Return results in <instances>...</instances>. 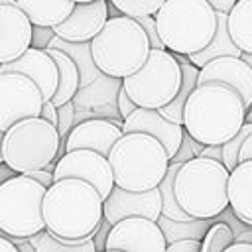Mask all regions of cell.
Segmentation results:
<instances>
[{
  "label": "cell",
  "mask_w": 252,
  "mask_h": 252,
  "mask_svg": "<svg viewBox=\"0 0 252 252\" xmlns=\"http://www.w3.org/2000/svg\"><path fill=\"white\" fill-rule=\"evenodd\" d=\"M41 219L47 234L79 244L89 240L98 228L102 220V199L85 181L59 179L45 189Z\"/></svg>",
  "instance_id": "6da1fadb"
},
{
  "label": "cell",
  "mask_w": 252,
  "mask_h": 252,
  "mask_svg": "<svg viewBox=\"0 0 252 252\" xmlns=\"http://www.w3.org/2000/svg\"><path fill=\"white\" fill-rule=\"evenodd\" d=\"M240 96L224 85H201L187 96L181 112L183 132L201 146H222L244 124Z\"/></svg>",
  "instance_id": "7a4b0ae2"
},
{
  "label": "cell",
  "mask_w": 252,
  "mask_h": 252,
  "mask_svg": "<svg viewBox=\"0 0 252 252\" xmlns=\"http://www.w3.org/2000/svg\"><path fill=\"white\" fill-rule=\"evenodd\" d=\"M106 161L114 187L128 193L156 189L169 165V158L159 142L144 134H122L110 148Z\"/></svg>",
  "instance_id": "3957f363"
},
{
  "label": "cell",
  "mask_w": 252,
  "mask_h": 252,
  "mask_svg": "<svg viewBox=\"0 0 252 252\" xmlns=\"http://www.w3.org/2000/svg\"><path fill=\"white\" fill-rule=\"evenodd\" d=\"M156 33L171 55H195L215 33V12L207 0H165L154 16Z\"/></svg>",
  "instance_id": "277c9868"
},
{
  "label": "cell",
  "mask_w": 252,
  "mask_h": 252,
  "mask_svg": "<svg viewBox=\"0 0 252 252\" xmlns=\"http://www.w3.org/2000/svg\"><path fill=\"white\" fill-rule=\"evenodd\" d=\"M150 41L142 28L126 18L112 16L102 30L89 41V51L96 71L108 79H126L134 75L150 53Z\"/></svg>",
  "instance_id": "5b68a950"
},
{
  "label": "cell",
  "mask_w": 252,
  "mask_h": 252,
  "mask_svg": "<svg viewBox=\"0 0 252 252\" xmlns=\"http://www.w3.org/2000/svg\"><path fill=\"white\" fill-rule=\"evenodd\" d=\"M226 179L228 171L222 163L205 158L181 163L173 177L177 207L189 219H217L224 209H228Z\"/></svg>",
  "instance_id": "8992f818"
},
{
  "label": "cell",
  "mask_w": 252,
  "mask_h": 252,
  "mask_svg": "<svg viewBox=\"0 0 252 252\" xmlns=\"http://www.w3.org/2000/svg\"><path fill=\"white\" fill-rule=\"evenodd\" d=\"M59 136L55 126L41 118H26L2 134V163L16 175L45 169L55 163Z\"/></svg>",
  "instance_id": "52a82bcc"
},
{
  "label": "cell",
  "mask_w": 252,
  "mask_h": 252,
  "mask_svg": "<svg viewBox=\"0 0 252 252\" xmlns=\"http://www.w3.org/2000/svg\"><path fill=\"white\" fill-rule=\"evenodd\" d=\"M181 85V71L175 57L165 49H150L144 65L120 81L126 96L144 110L167 106Z\"/></svg>",
  "instance_id": "ba28073f"
},
{
  "label": "cell",
  "mask_w": 252,
  "mask_h": 252,
  "mask_svg": "<svg viewBox=\"0 0 252 252\" xmlns=\"http://www.w3.org/2000/svg\"><path fill=\"white\" fill-rule=\"evenodd\" d=\"M43 195L45 189L26 175H12L0 183V232L4 238H32L45 230Z\"/></svg>",
  "instance_id": "9c48e42d"
},
{
  "label": "cell",
  "mask_w": 252,
  "mask_h": 252,
  "mask_svg": "<svg viewBox=\"0 0 252 252\" xmlns=\"http://www.w3.org/2000/svg\"><path fill=\"white\" fill-rule=\"evenodd\" d=\"M41 94L37 87L16 73H0V134L26 118H39Z\"/></svg>",
  "instance_id": "30bf717a"
},
{
  "label": "cell",
  "mask_w": 252,
  "mask_h": 252,
  "mask_svg": "<svg viewBox=\"0 0 252 252\" xmlns=\"http://www.w3.org/2000/svg\"><path fill=\"white\" fill-rule=\"evenodd\" d=\"M59 179H79L89 183L104 201L114 187L112 171L106 158L89 152V150H75L63 154L53 165V181Z\"/></svg>",
  "instance_id": "8fae6325"
},
{
  "label": "cell",
  "mask_w": 252,
  "mask_h": 252,
  "mask_svg": "<svg viewBox=\"0 0 252 252\" xmlns=\"http://www.w3.org/2000/svg\"><path fill=\"white\" fill-rule=\"evenodd\" d=\"M167 244L154 220L124 219L110 226L104 250L118 252H165Z\"/></svg>",
  "instance_id": "7c38bea8"
},
{
  "label": "cell",
  "mask_w": 252,
  "mask_h": 252,
  "mask_svg": "<svg viewBox=\"0 0 252 252\" xmlns=\"http://www.w3.org/2000/svg\"><path fill=\"white\" fill-rule=\"evenodd\" d=\"M161 215V199L158 189L146 193H128L112 187L108 197L102 201V220L110 226L124 219H148L158 220Z\"/></svg>",
  "instance_id": "4fadbf2b"
},
{
  "label": "cell",
  "mask_w": 252,
  "mask_h": 252,
  "mask_svg": "<svg viewBox=\"0 0 252 252\" xmlns=\"http://www.w3.org/2000/svg\"><path fill=\"white\" fill-rule=\"evenodd\" d=\"M108 20V2H75L71 14L55 28L53 35L67 43H89Z\"/></svg>",
  "instance_id": "5bb4252c"
},
{
  "label": "cell",
  "mask_w": 252,
  "mask_h": 252,
  "mask_svg": "<svg viewBox=\"0 0 252 252\" xmlns=\"http://www.w3.org/2000/svg\"><path fill=\"white\" fill-rule=\"evenodd\" d=\"M224 85L232 89L246 110L252 106V67L244 65L238 57H217L205 63L197 75V87L201 85Z\"/></svg>",
  "instance_id": "9a60e30c"
},
{
  "label": "cell",
  "mask_w": 252,
  "mask_h": 252,
  "mask_svg": "<svg viewBox=\"0 0 252 252\" xmlns=\"http://www.w3.org/2000/svg\"><path fill=\"white\" fill-rule=\"evenodd\" d=\"M120 124H122L120 120H110V118H89L77 122L63 140L65 154L75 150H89L106 158L110 148L122 136Z\"/></svg>",
  "instance_id": "2e32d148"
},
{
  "label": "cell",
  "mask_w": 252,
  "mask_h": 252,
  "mask_svg": "<svg viewBox=\"0 0 252 252\" xmlns=\"http://www.w3.org/2000/svg\"><path fill=\"white\" fill-rule=\"evenodd\" d=\"M0 73H16V75H22V77L30 79L37 87L43 102H49L51 96L55 94L57 69H55V63L51 61V57L41 49L28 47L12 63L0 65Z\"/></svg>",
  "instance_id": "e0dca14e"
},
{
  "label": "cell",
  "mask_w": 252,
  "mask_h": 252,
  "mask_svg": "<svg viewBox=\"0 0 252 252\" xmlns=\"http://www.w3.org/2000/svg\"><path fill=\"white\" fill-rule=\"evenodd\" d=\"M120 132L122 134H144V136L154 138L156 142L161 144L169 159L175 156L181 144V136H183V128L179 124L167 122L165 118L158 114V110H144V108H136L128 118H124L120 124Z\"/></svg>",
  "instance_id": "ac0fdd59"
},
{
  "label": "cell",
  "mask_w": 252,
  "mask_h": 252,
  "mask_svg": "<svg viewBox=\"0 0 252 252\" xmlns=\"http://www.w3.org/2000/svg\"><path fill=\"white\" fill-rule=\"evenodd\" d=\"M32 41V24L14 6V0H0V65L18 59Z\"/></svg>",
  "instance_id": "d6986e66"
},
{
  "label": "cell",
  "mask_w": 252,
  "mask_h": 252,
  "mask_svg": "<svg viewBox=\"0 0 252 252\" xmlns=\"http://www.w3.org/2000/svg\"><path fill=\"white\" fill-rule=\"evenodd\" d=\"M252 161L238 163L226 179L228 211L244 226H252Z\"/></svg>",
  "instance_id": "ffe728a7"
},
{
  "label": "cell",
  "mask_w": 252,
  "mask_h": 252,
  "mask_svg": "<svg viewBox=\"0 0 252 252\" xmlns=\"http://www.w3.org/2000/svg\"><path fill=\"white\" fill-rule=\"evenodd\" d=\"M75 2L69 0H47V2H37V0H16L14 6L28 18L32 28H55L59 26L73 10Z\"/></svg>",
  "instance_id": "44dd1931"
},
{
  "label": "cell",
  "mask_w": 252,
  "mask_h": 252,
  "mask_svg": "<svg viewBox=\"0 0 252 252\" xmlns=\"http://www.w3.org/2000/svg\"><path fill=\"white\" fill-rule=\"evenodd\" d=\"M224 24L232 45L240 53L252 55V0L234 2L232 10L224 18Z\"/></svg>",
  "instance_id": "7402d4cb"
},
{
  "label": "cell",
  "mask_w": 252,
  "mask_h": 252,
  "mask_svg": "<svg viewBox=\"0 0 252 252\" xmlns=\"http://www.w3.org/2000/svg\"><path fill=\"white\" fill-rule=\"evenodd\" d=\"M43 51L51 57V61L55 63V69H57V89L49 100L57 108L75 98V94L79 91V73H77L75 63L65 53H61L57 49H43Z\"/></svg>",
  "instance_id": "603a6c76"
},
{
  "label": "cell",
  "mask_w": 252,
  "mask_h": 252,
  "mask_svg": "<svg viewBox=\"0 0 252 252\" xmlns=\"http://www.w3.org/2000/svg\"><path fill=\"white\" fill-rule=\"evenodd\" d=\"M173 57H175V61H177V65H179V71H181V85H179V91H177V94L173 96V100H171L167 106L159 108L158 114H159L161 118H165L167 122H171V124H179V126H181L183 104H185L187 96L193 93V89L197 87V75H199V69L193 67V65L187 61V57H183V55H173Z\"/></svg>",
  "instance_id": "cb8c5ba5"
},
{
  "label": "cell",
  "mask_w": 252,
  "mask_h": 252,
  "mask_svg": "<svg viewBox=\"0 0 252 252\" xmlns=\"http://www.w3.org/2000/svg\"><path fill=\"white\" fill-rule=\"evenodd\" d=\"M224 18H226V14H215L217 24H215L213 39L209 41V45H207L205 49H201L199 53L187 57V61H189L193 67L201 69L205 63H209V61H213V59H217V57H238V55H240V51H238V49L232 45V41L228 39Z\"/></svg>",
  "instance_id": "d4e9b609"
},
{
  "label": "cell",
  "mask_w": 252,
  "mask_h": 252,
  "mask_svg": "<svg viewBox=\"0 0 252 252\" xmlns=\"http://www.w3.org/2000/svg\"><path fill=\"white\" fill-rule=\"evenodd\" d=\"M217 219H187V220H169L165 217H158L156 224L159 226L165 244L171 242H179V240H197L201 242V238L205 236V232L209 230L211 224H215Z\"/></svg>",
  "instance_id": "484cf974"
},
{
  "label": "cell",
  "mask_w": 252,
  "mask_h": 252,
  "mask_svg": "<svg viewBox=\"0 0 252 252\" xmlns=\"http://www.w3.org/2000/svg\"><path fill=\"white\" fill-rule=\"evenodd\" d=\"M47 49H57V51L65 53L75 63L77 73H79V89H85L87 85H91L93 81H96L100 77V73L93 65L89 43H67V41H61V39L53 37L49 41Z\"/></svg>",
  "instance_id": "4316f807"
},
{
  "label": "cell",
  "mask_w": 252,
  "mask_h": 252,
  "mask_svg": "<svg viewBox=\"0 0 252 252\" xmlns=\"http://www.w3.org/2000/svg\"><path fill=\"white\" fill-rule=\"evenodd\" d=\"M177 169H179L177 163H169L161 183L156 189H158L159 199H161V217H165L169 220H187L189 217L177 207V201H175V195H173V177H175Z\"/></svg>",
  "instance_id": "83f0119b"
},
{
  "label": "cell",
  "mask_w": 252,
  "mask_h": 252,
  "mask_svg": "<svg viewBox=\"0 0 252 252\" xmlns=\"http://www.w3.org/2000/svg\"><path fill=\"white\" fill-rule=\"evenodd\" d=\"M28 242L32 244L33 252H96L91 238L85 240V242H79V244H71V242H63V240L53 238L45 230L28 238Z\"/></svg>",
  "instance_id": "f1b7e54d"
},
{
  "label": "cell",
  "mask_w": 252,
  "mask_h": 252,
  "mask_svg": "<svg viewBox=\"0 0 252 252\" xmlns=\"http://www.w3.org/2000/svg\"><path fill=\"white\" fill-rule=\"evenodd\" d=\"M232 242H234V240H232L230 228H228L224 222H220V220L217 219V222L211 224L209 230L205 232V236L201 238V242H199V252H222V250L228 248Z\"/></svg>",
  "instance_id": "f546056e"
},
{
  "label": "cell",
  "mask_w": 252,
  "mask_h": 252,
  "mask_svg": "<svg viewBox=\"0 0 252 252\" xmlns=\"http://www.w3.org/2000/svg\"><path fill=\"white\" fill-rule=\"evenodd\" d=\"M163 0H112L110 6L118 10L120 16H126L130 20L156 16Z\"/></svg>",
  "instance_id": "4dcf8cb0"
},
{
  "label": "cell",
  "mask_w": 252,
  "mask_h": 252,
  "mask_svg": "<svg viewBox=\"0 0 252 252\" xmlns=\"http://www.w3.org/2000/svg\"><path fill=\"white\" fill-rule=\"evenodd\" d=\"M252 136V124H242V128L236 132V136H232L228 142H224L220 146V154H222V167L230 173L238 163H236V156H238V150H240V144Z\"/></svg>",
  "instance_id": "1f68e13d"
},
{
  "label": "cell",
  "mask_w": 252,
  "mask_h": 252,
  "mask_svg": "<svg viewBox=\"0 0 252 252\" xmlns=\"http://www.w3.org/2000/svg\"><path fill=\"white\" fill-rule=\"evenodd\" d=\"M75 126V102H67L57 106V122H55V130L59 140L63 142L67 138V134L71 132V128Z\"/></svg>",
  "instance_id": "d6a6232c"
},
{
  "label": "cell",
  "mask_w": 252,
  "mask_h": 252,
  "mask_svg": "<svg viewBox=\"0 0 252 252\" xmlns=\"http://www.w3.org/2000/svg\"><path fill=\"white\" fill-rule=\"evenodd\" d=\"M201 150H203V146H201V144H197L195 140H191V138L183 132V136H181V144H179V148H177L175 156L169 159V163H177V165L187 163V161H191V159L199 158Z\"/></svg>",
  "instance_id": "836d02e7"
},
{
  "label": "cell",
  "mask_w": 252,
  "mask_h": 252,
  "mask_svg": "<svg viewBox=\"0 0 252 252\" xmlns=\"http://www.w3.org/2000/svg\"><path fill=\"white\" fill-rule=\"evenodd\" d=\"M53 32L49 28H32V41H30V47L33 49H47L49 41L53 39Z\"/></svg>",
  "instance_id": "e575fe53"
},
{
  "label": "cell",
  "mask_w": 252,
  "mask_h": 252,
  "mask_svg": "<svg viewBox=\"0 0 252 252\" xmlns=\"http://www.w3.org/2000/svg\"><path fill=\"white\" fill-rule=\"evenodd\" d=\"M116 104H118V114H120L122 120L128 118L136 110V104L126 96V93H124V89L120 85H118V91H116Z\"/></svg>",
  "instance_id": "d590c367"
},
{
  "label": "cell",
  "mask_w": 252,
  "mask_h": 252,
  "mask_svg": "<svg viewBox=\"0 0 252 252\" xmlns=\"http://www.w3.org/2000/svg\"><path fill=\"white\" fill-rule=\"evenodd\" d=\"M108 232H110V224H108L106 220H100L98 228H96L94 234L91 236V242H93V246H94L96 252H104V244H106Z\"/></svg>",
  "instance_id": "8d00e7d4"
},
{
  "label": "cell",
  "mask_w": 252,
  "mask_h": 252,
  "mask_svg": "<svg viewBox=\"0 0 252 252\" xmlns=\"http://www.w3.org/2000/svg\"><path fill=\"white\" fill-rule=\"evenodd\" d=\"M26 177H30V179H33V181H37L43 189H49L51 185H53V173L49 171V169H39V171H30V173H26Z\"/></svg>",
  "instance_id": "74e56055"
},
{
  "label": "cell",
  "mask_w": 252,
  "mask_h": 252,
  "mask_svg": "<svg viewBox=\"0 0 252 252\" xmlns=\"http://www.w3.org/2000/svg\"><path fill=\"white\" fill-rule=\"evenodd\" d=\"M165 252H199V242L197 240H179L167 244Z\"/></svg>",
  "instance_id": "f35d334b"
},
{
  "label": "cell",
  "mask_w": 252,
  "mask_h": 252,
  "mask_svg": "<svg viewBox=\"0 0 252 252\" xmlns=\"http://www.w3.org/2000/svg\"><path fill=\"white\" fill-rule=\"evenodd\" d=\"M246 161H252V136H248L240 144V150L236 156V163H246Z\"/></svg>",
  "instance_id": "ab89813d"
},
{
  "label": "cell",
  "mask_w": 252,
  "mask_h": 252,
  "mask_svg": "<svg viewBox=\"0 0 252 252\" xmlns=\"http://www.w3.org/2000/svg\"><path fill=\"white\" fill-rule=\"evenodd\" d=\"M207 4L215 14H228L234 6V0H207Z\"/></svg>",
  "instance_id": "60d3db41"
},
{
  "label": "cell",
  "mask_w": 252,
  "mask_h": 252,
  "mask_svg": "<svg viewBox=\"0 0 252 252\" xmlns=\"http://www.w3.org/2000/svg\"><path fill=\"white\" fill-rule=\"evenodd\" d=\"M199 158H205V159H211V161H217L220 163L222 161V154H220V146H203Z\"/></svg>",
  "instance_id": "b9f144b4"
},
{
  "label": "cell",
  "mask_w": 252,
  "mask_h": 252,
  "mask_svg": "<svg viewBox=\"0 0 252 252\" xmlns=\"http://www.w3.org/2000/svg\"><path fill=\"white\" fill-rule=\"evenodd\" d=\"M39 118H41V120H45V122H49L51 126H55V122H57V108H55L51 102H43Z\"/></svg>",
  "instance_id": "7bdbcfd3"
},
{
  "label": "cell",
  "mask_w": 252,
  "mask_h": 252,
  "mask_svg": "<svg viewBox=\"0 0 252 252\" xmlns=\"http://www.w3.org/2000/svg\"><path fill=\"white\" fill-rule=\"evenodd\" d=\"M8 240L18 248V252H33V248L28 242V238H8Z\"/></svg>",
  "instance_id": "ee69618b"
},
{
  "label": "cell",
  "mask_w": 252,
  "mask_h": 252,
  "mask_svg": "<svg viewBox=\"0 0 252 252\" xmlns=\"http://www.w3.org/2000/svg\"><path fill=\"white\" fill-rule=\"evenodd\" d=\"M222 252H252V244H242V242H232L228 248Z\"/></svg>",
  "instance_id": "f6af8a7d"
},
{
  "label": "cell",
  "mask_w": 252,
  "mask_h": 252,
  "mask_svg": "<svg viewBox=\"0 0 252 252\" xmlns=\"http://www.w3.org/2000/svg\"><path fill=\"white\" fill-rule=\"evenodd\" d=\"M0 252H18V248L4 236H0Z\"/></svg>",
  "instance_id": "bcb514c9"
},
{
  "label": "cell",
  "mask_w": 252,
  "mask_h": 252,
  "mask_svg": "<svg viewBox=\"0 0 252 252\" xmlns=\"http://www.w3.org/2000/svg\"><path fill=\"white\" fill-rule=\"evenodd\" d=\"M0 146H2V134H0ZM0 163H2V154H0Z\"/></svg>",
  "instance_id": "7dc6e473"
},
{
  "label": "cell",
  "mask_w": 252,
  "mask_h": 252,
  "mask_svg": "<svg viewBox=\"0 0 252 252\" xmlns=\"http://www.w3.org/2000/svg\"><path fill=\"white\" fill-rule=\"evenodd\" d=\"M104 252H118V250H104Z\"/></svg>",
  "instance_id": "c3c4849f"
}]
</instances>
